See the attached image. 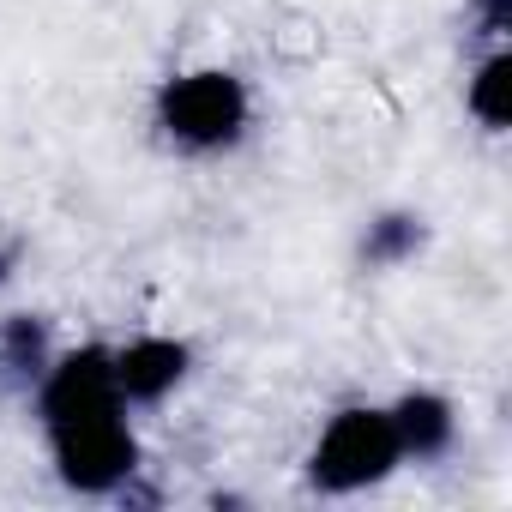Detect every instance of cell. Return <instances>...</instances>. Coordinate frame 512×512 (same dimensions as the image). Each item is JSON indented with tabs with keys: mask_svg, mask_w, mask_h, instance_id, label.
<instances>
[{
	"mask_svg": "<svg viewBox=\"0 0 512 512\" xmlns=\"http://www.w3.org/2000/svg\"><path fill=\"white\" fill-rule=\"evenodd\" d=\"M422 241H428V223H422L416 211H380V217H368V229H362V266L398 272V266H410L416 253H422Z\"/></svg>",
	"mask_w": 512,
	"mask_h": 512,
	"instance_id": "obj_7",
	"label": "cell"
},
{
	"mask_svg": "<svg viewBox=\"0 0 512 512\" xmlns=\"http://www.w3.org/2000/svg\"><path fill=\"white\" fill-rule=\"evenodd\" d=\"M49 452H55V470L73 494H121L139 470V434H133L127 410L49 428Z\"/></svg>",
	"mask_w": 512,
	"mask_h": 512,
	"instance_id": "obj_3",
	"label": "cell"
},
{
	"mask_svg": "<svg viewBox=\"0 0 512 512\" xmlns=\"http://www.w3.org/2000/svg\"><path fill=\"white\" fill-rule=\"evenodd\" d=\"M247 121H253V97H247L241 73H229V67H193V73L163 79V91H157V133L187 157L235 151Z\"/></svg>",
	"mask_w": 512,
	"mask_h": 512,
	"instance_id": "obj_1",
	"label": "cell"
},
{
	"mask_svg": "<svg viewBox=\"0 0 512 512\" xmlns=\"http://www.w3.org/2000/svg\"><path fill=\"white\" fill-rule=\"evenodd\" d=\"M109 410H127L121 392H115V368H109V350L103 344H79L67 356H49V368L37 374V416H43V434L49 428H67V422H91V416H109Z\"/></svg>",
	"mask_w": 512,
	"mask_h": 512,
	"instance_id": "obj_4",
	"label": "cell"
},
{
	"mask_svg": "<svg viewBox=\"0 0 512 512\" xmlns=\"http://www.w3.org/2000/svg\"><path fill=\"white\" fill-rule=\"evenodd\" d=\"M49 326L37 320V314H13L7 326H0V362H7L13 374H25V380H37L43 368H49Z\"/></svg>",
	"mask_w": 512,
	"mask_h": 512,
	"instance_id": "obj_9",
	"label": "cell"
},
{
	"mask_svg": "<svg viewBox=\"0 0 512 512\" xmlns=\"http://www.w3.org/2000/svg\"><path fill=\"white\" fill-rule=\"evenodd\" d=\"M386 410H392V428H398V452H404V458L434 464V458H446V452L458 446V404H452L446 392L416 386V392H404V398L386 404Z\"/></svg>",
	"mask_w": 512,
	"mask_h": 512,
	"instance_id": "obj_6",
	"label": "cell"
},
{
	"mask_svg": "<svg viewBox=\"0 0 512 512\" xmlns=\"http://www.w3.org/2000/svg\"><path fill=\"white\" fill-rule=\"evenodd\" d=\"M398 464H404V452H398L392 410H380V404H350V410H338V416L320 428V440H314V452H308V482H314L320 494H362V488L386 482Z\"/></svg>",
	"mask_w": 512,
	"mask_h": 512,
	"instance_id": "obj_2",
	"label": "cell"
},
{
	"mask_svg": "<svg viewBox=\"0 0 512 512\" xmlns=\"http://www.w3.org/2000/svg\"><path fill=\"white\" fill-rule=\"evenodd\" d=\"M464 109H470L488 133H506V121H512V55H506V49H488V55L476 61V73H470V85H464Z\"/></svg>",
	"mask_w": 512,
	"mask_h": 512,
	"instance_id": "obj_8",
	"label": "cell"
},
{
	"mask_svg": "<svg viewBox=\"0 0 512 512\" xmlns=\"http://www.w3.org/2000/svg\"><path fill=\"white\" fill-rule=\"evenodd\" d=\"M109 368H115V392H121V404H127V410H145V404H163V398L187 380L193 350H187L181 338L151 332V338H133V344L109 350Z\"/></svg>",
	"mask_w": 512,
	"mask_h": 512,
	"instance_id": "obj_5",
	"label": "cell"
}]
</instances>
